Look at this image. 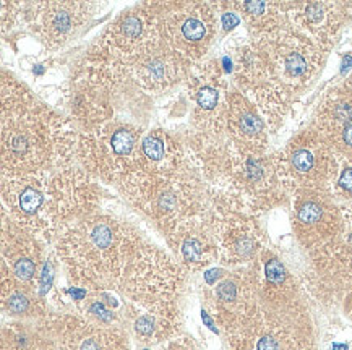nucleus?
<instances>
[{"label": "nucleus", "mask_w": 352, "mask_h": 350, "mask_svg": "<svg viewBox=\"0 0 352 350\" xmlns=\"http://www.w3.org/2000/svg\"><path fill=\"white\" fill-rule=\"evenodd\" d=\"M2 175L52 172L76 163L78 127L3 70L0 76Z\"/></svg>", "instance_id": "1"}, {"label": "nucleus", "mask_w": 352, "mask_h": 350, "mask_svg": "<svg viewBox=\"0 0 352 350\" xmlns=\"http://www.w3.org/2000/svg\"><path fill=\"white\" fill-rule=\"evenodd\" d=\"M142 239L129 221L94 211L58 229L56 250L74 287L99 290L106 289Z\"/></svg>", "instance_id": "2"}, {"label": "nucleus", "mask_w": 352, "mask_h": 350, "mask_svg": "<svg viewBox=\"0 0 352 350\" xmlns=\"http://www.w3.org/2000/svg\"><path fill=\"white\" fill-rule=\"evenodd\" d=\"M184 269L173 255L143 239L135 245L106 289L129 310L132 321L142 312L179 302Z\"/></svg>", "instance_id": "3"}, {"label": "nucleus", "mask_w": 352, "mask_h": 350, "mask_svg": "<svg viewBox=\"0 0 352 350\" xmlns=\"http://www.w3.org/2000/svg\"><path fill=\"white\" fill-rule=\"evenodd\" d=\"M124 195L162 235L200 216L211 205L208 185L188 156L187 163L174 174L135 187Z\"/></svg>", "instance_id": "4"}, {"label": "nucleus", "mask_w": 352, "mask_h": 350, "mask_svg": "<svg viewBox=\"0 0 352 350\" xmlns=\"http://www.w3.org/2000/svg\"><path fill=\"white\" fill-rule=\"evenodd\" d=\"M144 130L137 124L111 119L78 130L76 163L98 180L120 188L137 165Z\"/></svg>", "instance_id": "5"}, {"label": "nucleus", "mask_w": 352, "mask_h": 350, "mask_svg": "<svg viewBox=\"0 0 352 350\" xmlns=\"http://www.w3.org/2000/svg\"><path fill=\"white\" fill-rule=\"evenodd\" d=\"M226 336L231 350H317L312 321L300 300L260 297L255 312Z\"/></svg>", "instance_id": "6"}, {"label": "nucleus", "mask_w": 352, "mask_h": 350, "mask_svg": "<svg viewBox=\"0 0 352 350\" xmlns=\"http://www.w3.org/2000/svg\"><path fill=\"white\" fill-rule=\"evenodd\" d=\"M278 175L287 193L333 190L341 172L340 156L314 127L297 133L274 154Z\"/></svg>", "instance_id": "7"}, {"label": "nucleus", "mask_w": 352, "mask_h": 350, "mask_svg": "<svg viewBox=\"0 0 352 350\" xmlns=\"http://www.w3.org/2000/svg\"><path fill=\"white\" fill-rule=\"evenodd\" d=\"M49 178L51 172L2 175V214L46 244L56 239L58 232L52 214Z\"/></svg>", "instance_id": "8"}, {"label": "nucleus", "mask_w": 352, "mask_h": 350, "mask_svg": "<svg viewBox=\"0 0 352 350\" xmlns=\"http://www.w3.org/2000/svg\"><path fill=\"white\" fill-rule=\"evenodd\" d=\"M162 38L193 65L205 60L218 34L214 2H162Z\"/></svg>", "instance_id": "9"}, {"label": "nucleus", "mask_w": 352, "mask_h": 350, "mask_svg": "<svg viewBox=\"0 0 352 350\" xmlns=\"http://www.w3.org/2000/svg\"><path fill=\"white\" fill-rule=\"evenodd\" d=\"M205 290V305L214 321L229 334L236 331L252 313L260 299V275L256 268H232V271L218 269L216 277L208 271Z\"/></svg>", "instance_id": "10"}, {"label": "nucleus", "mask_w": 352, "mask_h": 350, "mask_svg": "<svg viewBox=\"0 0 352 350\" xmlns=\"http://www.w3.org/2000/svg\"><path fill=\"white\" fill-rule=\"evenodd\" d=\"M44 246L46 242L2 214V294L44 295Z\"/></svg>", "instance_id": "11"}, {"label": "nucleus", "mask_w": 352, "mask_h": 350, "mask_svg": "<svg viewBox=\"0 0 352 350\" xmlns=\"http://www.w3.org/2000/svg\"><path fill=\"white\" fill-rule=\"evenodd\" d=\"M228 75L223 58H210L193 65L185 80L192 125L197 132L224 135L229 94L234 88Z\"/></svg>", "instance_id": "12"}, {"label": "nucleus", "mask_w": 352, "mask_h": 350, "mask_svg": "<svg viewBox=\"0 0 352 350\" xmlns=\"http://www.w3.org/2000/svg\"><path fill=\"white\" fill-rule=\"evenodd\" d=\"M260 41L268 51L274 80L291 96L309 86L323 64V49L291 25Z\"/></svg>", "instance_id": "13"}, {"label": "nucleus", "mask_w": 352, "mask_h": 350, "mask_svg": "<svg viewBox=\"0 0 352 350\" xmlns=\"http://www.w3.org/2000/svg\"><path fill=\"white\" fill-rule=\"evenodd\" d=\"M161 10L162 2H142L125 8L89 46L129 67L135 54L162 36Z\"/></svg>", "instance_id": "14"}, {"label": "nucleus", "mask_w": 352, "mask_h": 350, "mask_svg": "<svg viewBox=\"0 0 352 350\" xmlns=\"http://www.w3.org/2000/svg\"><path fill=\"white\" fill-rule=\"evenodd\" d=\"M98 5L93 2H23L21 23L49 51H57L74 41L89 23Z\"/></svg>", "instance_id": "15"}, {"label": "nucleus", "mask_w": 352, "mask_h": 350, "mask_svg": "<svg viewBox=\"0 0 352 350\" xmlns=\"http://www.w3.org/2000/svg\"><path fill=\"white\" fill-rule=\"evenodd\" d=\"M294 231L300 245L314 253L342 239V213L331 191L294 193Z\"/></svg>", "instance_id": "16"}, {"label": "nucleus", "mask_w": 352, "mask_h": 350, "mask_svg": "<svg viewBox=\"0 0 352 350\" xmlns=\"http://www.w3.org/2000/svg\"><path fill=\"white\" fill-rule=\"evenodd\" d=\"M49 195L54 219L60 229L72 219L99 211L102 190L98 178H94L80 164H74L51 172Z\"/></svg>", "instance_id": "17"}, {"label": "nucleus", "mask_w": 352, "mask_h": 350, "mask_svg": "<svg viewBox=\"0 0 352 350\" xmlns=\"http://www.w3.org/2000/svg\"><path fill=\"white\" fill-rule=\"evenodd\" d=\"M193 69V64L180 56L162 36L144 46L130 58V80L146 93H164L174 88Z\"/></svg>", "instance_id": "18"}, {"label": "nucleus", "mask_w": 352, "mask_h": 350, "mask_svg": "<svg viewBox=\"0 0 352 350\" xmlns=\"http://www.w3.org/2000/svg\"><path fill=\"white\" fill-rule=\"evenodd\" d=\"M211 216L218 239L219 261L229 268L252 263L261 250V232L247 213L228 208L211 200Z\"/></svg>", "instance_id": "19"}, {"label": "nucleus", "mask_w": 352, "mask_h": 350, "mask_svg": "<svg viewBox=\"0 0 352 350\" xmlns=\"http://www.w3.org/2000/svg\"><path fill=\"white\" fill-rule=\"evenodd\" d=\"M52 350H130L127 331L78 315H47Z\"/></svg>", "instance_id": "20"}, {"label": "nucleus", "mask_w": 352, "mask_h": 350, "mask_svg": "<svg viewBox=\"0 0 352 350\" xmlns=\"http://www.w3.org/2000/svg\"><path fill=\"white\" fill-rule=\"evenodd\" d=\"M173 257L187 271H205L219 259L218 239L211 216V205L205 213L185 221L164 235Z\"/></svg>", "instance_id": "21"}, {"label": "nucleus", "mask_w": 352, "mask_h": 350, "mask_svg": "<svg viewBox=\"0 0 352 350\" xmlns=\"http://www.w3.org/2000/svg\"><path fill=\"white\" fill-rule=\"evenodd\" d=\"M187 163L184 138L169 130L153 128L144 133L135 172L130 180L120 188L122 193L143 183L174 174Z\"/></svg>", "instance_id": "22"}, {"label": "nucleus", "mask_w": 352, "mask_h": 350, "mask_svg": "<svg viewBox=\"0 0 352 350\" xmlns=\"http://www.w3.org/2000/svg\"><path fill=\"white\" fill-rule=\"evenodd\" d=\"M312 127L327 138L342 163L352 165V75L324 94Z\"/></svg>", "instance_id": "23"}, {"label": "nucleus", "mask_w": 352, "mask_h": 350, "mask_svg": "<svg viewBox=\"0 0 352 350\" xmlns=\"http://www.w3.org/2000/svg\"><path fill=\"white\" fill-rule=\"evenodd\" d=\"M352 12L351 3L340 2H289L286 3L287 21L324 52L336 43L338 34Z\"/></svg>", "instance_id": "24"}, {"label": "nucleus", "mask_w": 352, "mask_h": 350, "mask_svg": "<svg viewBox=\"0 0 352 350\" xmlns=\"http://www.w3.org/2000/svg\"><path fill=\"white\" fill-rule=\"evenodd\" d=\"M270 127L254 102L239 89L229 94L224 135L237 152L248 156L268 154Z\"/></svg>", "instance_id": "25"}, {"label": "nucleus", "mask_w": 352, "mask_h": 350, "mask_svg": "<svg viewBox=\"0 0 352 350\" xmlns=\"http://www.w3.org/2000/svg\"><path fill=\"white\" fill-rule=\"evenodd\" d=\"M309 289L323 300H336L352 287V251L342 239L310 253Z\"/></svg>", "instance_id": "26"}, {"label": "nucleus", "mask_w": 352, "mask_h": 350, "mask_svg": "<svg viewBox=\"0 0 352 350\" xmlns=\"http://www.w3.org/2000/svg\"><path fill=\"white\" fill-rule=\"evenodd\" d=\"M112 96L114 93L107 89L72 78L70 110L78 130L114 119Z\"/></svg>", "instance_id": "27"}, {"label": "nucleus", "mask_w": 352, "mask_h": 350, "mask_svg": "<svg viewBox=\"0 0 352 350\" xmlns=\"http://www.w3.org/2000/svg\"><path fill=\"white\" fill-rule=\"evenodd\" d=\"M182 310L179 302L146 310L132 321V329L140 342L161 344L182 333Z\"/></svg>", "instance_id": "28"}, {"label": "nucleus", "mask_w": 352, "mask_h": 350, "mask_svg": "<svg viewBox=\"0 0 352 350\" xmlns=\"http://www.w3.org/2000/svg\"><path fill=\"white\" fill-rule=\"evenodd\" d=\"M245 21L252 39H268L289 26L286 3L283 2H228Z\"/></svg>", "instance_id": "29"}, {"label": "nucleus", "mask_w": 352, "mask_h": 350, "mask_svg": "<svg viewBox=\"0 0 352 350\" xmlns=\"http://www.w3.org/2000/svg\"><path fill=\"white\" fill-rule=\"evenodd\" d=\"M333 195H341L344 198L352 196V165L346 164L341 169L340 177H338L335 185H333Z\"/></svg>", "instance_id": "30"}, {"label": "nucleus", "mask_w": 352, "mask_h": 350, "mask_svg": "<svg viewBox=\"0 0 352 350\" xmlns=\"http://www.w3.org/2000/svg\"><path fill=\"white\" fill-rule=\"evenodd\" d=\"M342 213V242L352 251V203H347L341 208Z\"/></svg>", "instance_id": "31"}, {"label": "nucleus", "mask_w": 352, "mask_h": 350, "mask_svg": "<svg viewBox=\"0 0 352 350\" xmlns=\"http://www.w3.org/2000/svg\"><path fill=\"white\" fill-rule=\"evenodd\" d=\"M344 307H346L347 315H349V316L352 318V287L349 289V292H347V294H346V303H344Z\"/></svg>", "instance_id": "32"}]
</instances>
